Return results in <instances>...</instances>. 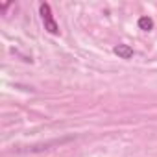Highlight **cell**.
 <instances>
[{"mask_svg":"<svg viewBox=\"0 0 157 157\" xmlns=\"http://www.w3.org/2000/svg\"><path fill=\"white\" fill-rule=\"evenodd\" d=\"M39 11H41V19H43V22H44V30H48L50 33H59V26H57V22L54 21V17H52V11H50V6L46 4V2H43L41 4V8H39Z\"/></svg>","mask_w":157,"mask_h":157,"instance_id":"cell-1","label":"cell"},{"mask_svg":"<svg viewBox=\"0 0 157 157\" xmlns=\"http://www.w3.org/2000/svg\"><path fill=\"white\" fill-rule=\"evenodd\" d=\"M139 28H140L142 32H150V30L153 28V21H151L150 17H140V19H139Z\"/></svg>","mask_w":157,"mask_h":157,"instance_id":"cell-3","label":"cell"},{"mask_svg":"<svg viewBox=\"0 0 157 157\" xmlns=\"http://www.w3.org/2000/svg\"><path fill=\"white\" fill-rule=\"evenodd\" d=\"M113 52H115L118 57H122V59H129V57L133 56V48H131L129 44H117V46L113 48Z\"/></svg>","mask_w":157,"mask_h":157,"instance_id":"cell-2","label":"cell"}]
</instances>
